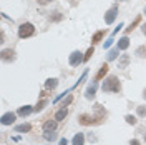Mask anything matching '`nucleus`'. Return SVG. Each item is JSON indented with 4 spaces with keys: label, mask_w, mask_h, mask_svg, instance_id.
Returning a JSON list of instances; mask_svg holds the SVG:
<instances>
[{
    "label": "nucleus",
    "mask_w": 146,
    "mask_h": 145,
    "mask_svg": "<svg viewBox=\"0 0 146 145\" xmlns=\"http://www.w3.org/2000/svg\"><path fill=\"white\" fill-rule=\"evenodd\" d=\"M121 90V83H119V79L115 77V75H110L108 79L103 83V92H118Z\"/></svg>",
    "instance_id": "1"
},
{
    "label": "nucleus",
    "mask_w": 146,
    "mask_h": 145,
    "mask_svg": "<svg viewBox=\"0 0 146 145\" xmlns=\"http://www.w3.org/2000/svg\"><path fill=\"white\" fill-rule=\"evenodd\" d=\"M33 34H35V27H33L32 23H28V22L22 23V25L18 27V37H20V38H28V37H32Z\"/></svg>",
    "instance_id": "2"
},
{
    "label": "nucleus",
    "mask_w": 146,
    "mask_h": 145,
    "mask_svg": "<svg viewBox=\"0 0 146 145\" xmlns=\"http://www.w3.org/2000/svg\"><path fill=\"white\" fill-rule=\"evenodd\" d=\"M82 62H85V57L82 55V52H73L72 55H70V65H73V67H76V65H80Z\"/></svg>",
    "instance_id": "3"
},
{
    "label": "nucleus",
    "mask_w": 146,
    "mask_h": 145,
    "mask_svg": "<svg viewBox=\"0 0 146 145\" xmlns=\"http://www.w3.org/2000/svg\"><path fill=\"white\" fill-rule=\"evenodd\" d=\"M78 122H80L82 125H95V124H96V118L91 117V115H86V113H82V115L78 117Z\"/></svg>",
    "instance_id": "4"
},
{
    "label": "nucleus",
    "mask_w": 146,
    "mask_h": 145,
    "mask_svg": "<svg viewBox=\"0 0 146 145\" xmlns=\"http://www.w3.org/2000/svg\"><path fill=\"white\" fill-rule=\"evenodd\" d=\"M116 12H118V7H111V9L105 13V22L106 23H113V20H115V17H116Z\"/></svg>",
    "instance_id": "5"
},
{
    "label": "nucleus",
    "mask_w": 146,
    "mask_h": 145,
    "mask_svg": "<svg viewBox=\"0 0 146 145\" xmlns=\"http://www.w3.org/2000/svg\"><path fill=\"white\" fill-rule=\"evenodd\" d=\"M2 60H5V62H13V60H15V52H13L12 48H5V50L2 52Z\"/></svg>",
    "instance_id": "6"
},
{
    "label": "nucleus",
    "mask_w": 146,
    "mask_h": 145,
    "mask_svg": "<svg viewBox=\"0 0 146 145\" xmlns=\"http://www.w3.org/2000/svg\"><path fill=\"white\" fill-rule=\"evenodd\" d=\"M15 113H12V112H9V113H5L3 117H2V124L3 125H10V124H13L15 122Z\"/></svg>",
    "instance_id": "7"
},
{
    "label": "nucleus",
    "mask_w": 146,
    "mask_h": 145,
    "mask_svg": "<svg viewBox=\"0 0 146 145\" xmlns=\"http://www.w3.org/2000/svg\"><path fill=\"white\" fill-rule=\"evenodd\" d=\"M108 65L105 64V65H101V68L100 70H98V73H96V75H95V82H98V80H101V79H103V77H105V75H106V73H108Z\"/></svg>",
    "instance_id": "8"
},
{
    "label": "nucleus",
    "mask_w": 146,
    "mask_h": 145,
    "mask_svg": "<svg viewBox=\"0 0 146 145\" xmlns=\"http://www.w3.org/2000/svg\"><path fill=\"white\" fill-rule=\"evenodd\" d=\"M66 115H68V110H66V107H62V109L55 113V120H63Z\"/></svg>",
    "instance_id": "9"
},
{
    "label": "nucleus",
    "mask_w": 146,
    "mask_h": 145,
    "mask_svg": "<svg viewBox=\"0 0 146 145\" xmlns=\"http://www.w3.org/2000/svg\"><path fill=\"white\" fill-rule=\"evenodd\" d=\"M95 92H96V82H93L90 87L86 89V99H93L95 97Z\"/></svg>",
    "instance_id": "10"
},
{
    "label": "nucleus",
    "mask_w": 146,
    "mask_h": 145,
    "mask_svg": "<svg viewBox=\"0 0 146 145\" xmlns=\"http://www.w3.org/2000/svg\"><path fill=\"white\" fill-rule=\"evenodd\" d=\"M72 144L73 145H83L85 144V137H83V134H76V135L73 137Z\"/></svg>",
    "instance_id": "11"
},
{
    "label": "nucleus",
    "mask_w": 146,
    "mask_h": 145,
    "mask_svg": "<svg viewBox=\"0 0 146 145\" xmlns=\"http://www.w3.org/2000/svg\"><path fill=\"white\" fill-rule=\"evenodd\" d=\"M128 47H129V40H128V37H123L118 42V48L119 50H126Z\"/></svg>",
    "instance_id": "12"
},
{
    "label": "nucleus",
    "mask_w": 146,
    "mask_h": 145,
    "mask_svg": "<svg viewBox=\"0 0 146 145\" xmlns=\"http://www.w3.org/2000/svg\"><path fill=\"white\" fill-rule=\"evenodd\" d=\"M55 128H56V122L55 120H48V122L43 124V130H52L53 132Z\"/></svg>",
    "instance_id": "13"
},
{
    "label": "nucleus",
    "mask_w": 146,
    "mask_h": 145,
    "mask_svg": "<svg viewBox=\"0 0 146 145\" xmlns=\"http://www.w3.org/2000/svg\"><path fill=\"white\" fill-rule=\"evenodd\" d=\"M103 37H105V32H103V30H98L95 35L91 37V42H93V44H98V42H100Z\"/></svg>",
    "instance_id": "14"
},
{
    "label": "nucleus",
    "mask_w": 146,
    "mask_h": 145,
    "mask_svg": "<svg viewBox=\"0 0 146 145\" xmlns=\"http://www.w3.org/2000/svg\"><path fill=\"white\" fill-rule=\"evenodd\" d=\"M32 107H30V105H25V107H22V109L18 110V115H22V117H27L28 113H32Z\"/></svg>",
    "instance_id": "15"
},
{
    "label": "nucleus",
    "mask_w": 146,
    "mask_h": 145,
    "mask_svg": "<svg viewBox=\"0 0 146 145\" xmlns=\"http://www.w3.org/2000/svg\"><path fill=\"white\" fill-rule=\"evenodd\" d=\"M128 62H129V57H128V55H123L118 60V67L119 68H125V67H128Z\"/></svg>",
    "instance_id": "16"
},
{
    "label": "nucleus",
    "mask_w": 146,
    "mask_h": 145,
    "mask_svg": "<svg viewBox=\"0 0 146 145\" xmlns=\"http://www.w3.org/2000/svg\"><path fill=\"white\" fill-rule=\"evenodd\" d=\"M139 22H141V15H138V17L135 18V22H133V23H131V25H129V27L126 28V34H129L131 30H135V28H136L138 25H139Z\"/></svg>",
    "instance_id": "17"
},
{
    "label": "nucleus",
    "mask_w": 146,
    "mask_h": 145,
    "mask_svg": "<svg viewBox=\"0 0 146 145\" xmlns=\"http://www.w3.org/2000/svg\"><path fill=\"white\" fill-rule=\"evenodd\" d=\"M30 124H22V125H17V127H15V130H17V132H30Z\"/></svg>",
    "instance_id": "18"
},
{
    "label": "nucleus",
    "mask_w": 146,
    "mask_h": 145,
    "mask_svg": "<svg viewBox=\"0 0 146 145\" xmlns=\"http://www.w3.org/2000/svg\"><path fill=\"white\" fill-rule=\"evenodd\" d=\"M62 18H63V15H62L60 12H53V13L50 15V20H52V22H60Z\"/></svg>",
    "instance_id": "19"
},
{
    "label": "nucleus",
    "mask_w": 146,
    "mask_h": 145,
    "mask_svg": "<svg viewBox=\"0 0 146 145\" xmlns=\"http://www.w3.org/2000/svg\"><path fill=\"white\" fill-rule=\"evenodd\" d=\"M118 47H116V48H113V50H110L108 52V60H115V58H116V55H118Z\"/></svg>",
    "instance_id": "20"
},
{
    "label": "nucleus",
    "mask_w": 146,
    "mask_h": 145,
    "mask_svg": "<svg viewBox=\"0 0 146 145\" xmlns=\"http://www.w3.org/2000/svg\"><path fill=\"white\" fill-rule=\"evenodd\" d=\"M58 85V80L56 79H50V80H46V89H55Z\"/></svg>",
    "instance_id": "21"
},
{
    "label": "nucleus",
    "mask_w": 146,
    "mask_h": 145,
    "mask_svg": "<svg viewBox=\"0 0 146 145\" xmlns=\"http://www.w3.org/2000/svg\"><path fill=\"white\" fill-rule=\"evenodd\" d=\"M136 54L138 57H146V45H141L136 48Z\"/></svg>",
    "instance_id": "22"
},
{
    "label": "nucleus",
    "mask_w": 146,
    "mask_h": 145,
    "mask_svg": "<svg viewBox=\"0 0 146 145\" xmlns=\"http://www.w3.org/2000/svg\"><path fill=\"white\" fill-rule=\"evenodd\" d=\"M45 138L46 140H55L56 138V134H53L52 130H45Z\"/></svg>",
    "instance_id": "23"
},
{
    "label": "nucleus",
    "mask_w": 146,
    "mask_h": 145,
    "mask_svg": "<svg viewBox=\"0 0 146 145\" xmlns=\"http://www.w3.org/2000/svg\"><path fill=\"white\" fill-rule=\"evenodd\" d=\"M93 54H95V48H93V47H90V48L86 50V54H85V62H88V60H90V57Z\"/></svg>",
    "instance_id": "24"
},
{
    "label": "nucleus",
    "mask_w": 146,
    "mask_h": 145,
    "mask_svg": "<svg viewBox=\"0 0 146 145\" xmlns=\"http://www.w3.org/2000/svg\"><path fill=\"white\" fill-rule=\"evenodd\" d=\"M125 120H126L129 125H136V117H133V115H126Z\"/></svg>",
    "instance_id": "25"
},
{
    "label": "nucleus",
    "mask_w": 146,
    "mask_h": 145,
    "mask_svg": "<svg viewBox=\"0 0 146 145\" xmlns=\"http://www.w3.org/2000/svg\"><path fill=\"white\" fill-rule=\"evenodd\" d=\"M45 105H46V100H40V102L36 103V107H35L33 110H36V112H38V110H42V109H43Z\"/></svg>",
    "instance_id": "26"
},
{
    "label": "nucleus",
    "mask_w": 146,
    "mask_h": 145,
    "mask_svg": "<svg viewBox=\"0 0 146 145\" xmlns=\"http://www.w3.org/2000/svg\"><path fill=\"white\" fill-rule=\"evenodd\" d=\"M72 100H73V97H72V95H68V97H66L63 102H62V107H66V105H70V103H72Z\"/></svg>",
    "instance_id": "27"
},
{
    "label": "nucleus",
    "mask_w": 146,
    "mask_h": 145,
    "mask_svg": "<svg viewBox=\"0 0 146 145\" xmlns=\"http://www.w3.org/2000/svg\"><path fill=\"white\" fill-rule=\"evenodd\" d=\"M138 115L139 117H146V107H138Z\"/></svg>",
    "instance_id": "28"
},
{
    "label": "nucleus",
    "mask_w": 146,
    "mask_h": 145,
    "mask_svg": "<svg viewBox=\"0 0 146 145\" xmlns=\"http://www.w3.org/2000/svg\"><path fill=\"white\" fill-rule=\"evenodd\" d=\"M5 42V34H3V30L0 32V44H3Z\"/></svg>",
    "instance_id": "29"
},
{
    "label": "nucleus",
    "mask_w": 146,
    "mask_h": 145,
    "mask_svg": "<svg viewBox=\"0 0 146 145\" xmlns=\"http://www.w3.org/2000/svg\"><path fill=\"white\" fill-rule=\"evenodd\" d=\"M36 2H38L40 5H46V3H48V2H52V0H36Z\"/></svg>",
    "instance_id": "30"
},
{
    "label": "nucleus",
    "mask_w": 146,
    "mask_h": 145,
    "mask_svg": "<svg viewBox=\"0 0 146 145\" xmlns=\"http://www.w3.org/2000/svg\"><path fill=\"white\" fill-rule=\"evenodd\" d=\"M111 44H113V38H110V40H106V44H105V47H106V48H108V47L111 45Z\"/></svg>",
    "instance_id": "31"
},
{
    "label": "nucleus",
    "mask_w": 146,
    "mask_h": 145,
    "mask_svg": "<svg viewBox=\"0 0 146 145\" xmlns=\"http://www.w3.org/2000/svg\"><path fill=\"white\" fill-rule=\"evenodd\" d=\"M60 145H68V142H66V138H62V140H60Z\"/></svg>",
    "instance_id": "32"
},
{
    "label": "nucleus",
    "mask_w": 146,
    "mask_h": 145,
    "mask_svg": "<svg viewBox=\"0 0 146 145\" xmlns=\"http://www.w3.org/2000/svg\"><path fill=\"white\" fill-rule=\"evenodd\" d=\"M141 30H143V34L146 35V23H143V25H141Z\"/></svg>",
    "instance_id": "33"
},
{
    "label": "nucleus",
    "mask_w": 146,
    "mask_h": 145,
    "mask_svg": "<svg viewBox=\"0 0 146 145\" xmlns=\"http://www.w3.org/2000/svg\"><path fill=\"white\" fill-rule=\"evenodd\" d=\"M131 145H139V142L138 140H131Z\"/></svg>",
    "instance_id": "34"
},
{
    "label": "nucleus",
    "mask_w": 146,
    "mask_h": 145,
    "mask_svg": "<svg viewBox=\"0 0 146 145\" xmlns=\"http://www.w3.org/2000/svg\"><path fill=\"white\" fill-rule=\"evenodd\" d=\"M143 97H145V99H146V90H145V92H143Z\"/></svg>",
    "instance_id": "35"
},
{
    "label": "nucleus",
    "mask_w": 146,
    "mask_h": 145,
    "mask_svg": "<svg viewBox=\"0 0 146 145\" xmlns=\"http://www.w3.org/2000/svg\"><path fill=\"white\" fill-rule=\"evenodd\" d=\"M145 15H146V7H145Z\"/></svg>",
    "instance_id": "36"
},
{
    "label": "nucleus",
    "mask_w": 146,
    "mask_h": 145,
    "mask_svg": "<svg viewBox=\"0 0 146 145\" xmlns=\"http://www.w3.org/2000/svg\"><path fill=\"white\" fill-rule=\"evenodd\" d=\"M145 140H146V137H145Z\"/></svg>",
    "instance_id": "37"
}]
</instances>
